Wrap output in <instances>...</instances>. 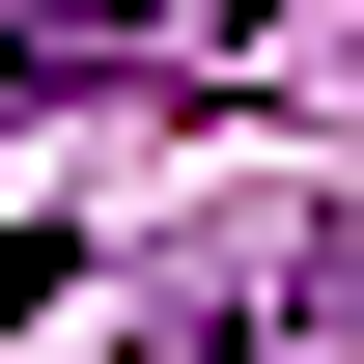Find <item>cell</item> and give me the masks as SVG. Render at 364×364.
Listing matches in <instances>:
<instances>
[{
	"label": "cell",
	"mask_w": 364,
	"mask_h": 364,
	"mask_svg": "<svg viewBox=\"0 0 364 364\" xmlns=\"http://www.w3.org/2000/svg\"><path fill=\"white\" fill-rule=\"evenodd\" d=\"M28 309H56V252H0V336H28Z\"/></svg>",
	"instance_id": "obj_2"
},
{
	"label": "cell",
	"mask_w": 364,
	"mask_h": 364,
	"mask_svg": "<svg viewBox=\"0 0 364 364\" xmlns=\"http://www.w3.org/2000/svg\"><path fill=\"white\" fill-rule=\"evenodd\" d=\"M168 364H364V252H252V280H225Z\"/></svg>",
	"instance_id": "obj_1"
}]
</instances>
